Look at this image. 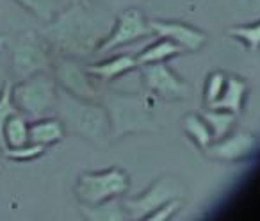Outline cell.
Listing matches in <instances>:
<instances>
[{"label": "cell", "mask_w": 260, "mask_h": 221, "mask_svg": "<svg viewBox=\"0 0 260 221\" xmlns=\"http://www.w3.org/2000/svg\"><path fill=\"white\" fill-rule=\"evenodd\" d=\"M111 29V20L104 13L94 11L82 0H75L61 15L47 23L40 34L50 48L66 57L77 59L94 54Z\"/></svg>", "instance_id": "cell-1"}, {"label": "cell", "mask_w": 260, "mask_h": 221, "mask_svg": "<svg viewBox=\"0 0 260 221\" xmlns=\"http://www.w3.org/2000/svg\"><path fill=\"white\" fill-rule=\"evenodd\" d=\"M55 109H57L62 125L70 129L73 134L91 143H96V145L107 141L111 123H109V114L104 107L75 97L68 91H62V93H57Z\"/></svg>", "instance_id": "cell-2"}, {"label": "cell", "mask_w": 260, "mask_h": 221, "mask_svg": "<svg viewBox=\"0 0 260 221\" xmlns=\"http://www.w3.org/2000/svg\"><path fill=\"white\" fill-rule=\"evenodd\" d=\"M57 87L55 80L48 75V72H40L18 80L11 87L13 102L20 113L27 118L40 120L52 113L57 102Z\"/></svg>", "instance_id": "cell-3"}, {"label": "cell", "mask_w": 260, "mask_h": 221, "mask_svg": "<svg viewBox=\"0 0 260 221\" xmlns=\"http://www.w3.org/2000/svg\"><path fill=\"white\" fill-rule=\"evenodd\" d=\"M9 65L15 80H23L40 72H48L52 66L50 47L43 36L34 30H25L9 43Z\"/></svg>", "instance_id": "cell-4"}, {"label": "cell", "mask_w": 260, "mask_h": 221, "mask_svg": "<svg viewBox=\"0 0 260 221\" xmlns=\"http://www.w3.org/2000/svg\"><path fill=\"white\" fill-rule=\"evenodd\" d=\"M107 114L111 134L114 138L130 134V132H146L155 129L148 104L138 97H126V94L109 97Z\"/></svg>", "instance_id": "cell-5"}, {"label": "cell", "mask_w": 260, "mask_h": 221, "mask_svg": "<svg viewBox=\"0 0 260 221\" xmlns=\"http://www.w3.org/2000/svg\"><path fill=\"white\" fill-rule=\"evenodd\" d=\"M128 191V177L119 168L84 173L75 185V195L84 205L98 207Z\"/></svg>", "instance_id": "cell-6"}, {"label": "cell", "mask_w": 260, "mask_h": 221, "mask_svg": "<svg viewBox=\"0 0 260 221\" xmlns=\"http://www.w3.org/2000/svg\"><path fill=\"white\" fill-rule=\"evenodd\" d=\"M182 193H184V185L180 184L178 178L162 177L148 191L143 193L139 198L126 200L123 203V207L130 212L132 219H148V216L153 210H157L160 205H164L170 200L182 196Z\"/></svg>", "instance_id": "cell-7"}, {"label": "cell", "mask_w": 260, "mask_h": 221, "mask_svg": "<svg viewBox=\"0 0 260 221\" xmlns=\"http://www.w3.org/2000/svg\"><path fill=\"white\" fill-rule=\"evenodd\" d=\"M148 34H152V29H150V23L145 20L143 13L139 9H126L123 15H119L114 29H111L107 38L98 45L94 54H107V52H112L119 47L134 43Z\"/></svg>", "instance_id": "cell-8"}, {"label": "cell", "mask_w": 260, "mask_h": 221, "mask_svg": "<svg viewBox=\"0 0 260 221\" xmlns=\"http://www.w3.org/2000/svg\"><path fill=\"white\" fill-rule=\"evenodd\" d=\"M143 80L152 93L168 100H180L189 97V86L177 77L164 62L143 65Z\"/></svg>", "instance_id": "cell-9"}, {"label": "cell", "mask_w": 260, "mask_h": 221, "mask_svg": "<svg viewBox=\"0 0 260 221\" xmlns=\"http://www.w3.org/2000/svg\"><path fill=\"white\" fill-rule=\"evenodd\" d=\"M55 77L64 87V91L75 94V97L84 98V100H93L96 97V89H94V84H91L87 70L80 68V65L73 57L62 55L61 59H57Z\"/></svg>", "instance_id": "cell-10"}, {"label": "cell", "mask_w": 260, "mask_h": 221, "mask_svg": "<svg viewBox=\"0 0 260 221\" xmlns=\"http://www.w3.org/2000/svg\"><path fill=\"white\" fill-rule=\"evenodd\" d=\"M150 29L153 34H157L159 38L173 41L175 45L182 48V50H200L205 45L207 36L203 33H200L194 27H189L185 23L178 22H150Z\"/></svg>", "instance_id": "cell-11"}, {"label": "cell", "mask_w": 260, "mask_h": 221, "mask_svg": "<svg viewBox=\"0 0 260 221\" xmlns=\"http://www.w3.org/2000/svg\"><path fill=\"white\" fill-rule=\"evenodd\" d=\"M207 155L216 157V159L223 161H237L242 157L249 155L251 152L256 150V138L246 132H239V134L219 139V143L214 146H207Z\"/></svg>", "instance_id": "cell-12"}, {"label": "cell", "mask_w": 260, "mask_h": 221, "mask_svg": "<svg viewBox=\"0 0 260 221\" xmlns=\"http://www.w3.org/2000/svg\"><path fill=\"white\" fill-rule=\"evenodd\" d=\"M64 138V125L57 118H40L29 125V143L50 146Z\"/></svg>", "instance_id": "cell-13"}, {"label": "cell", "mask_w": 260, "mask_h": 221, "mask_svg": "<svg viewBox=\"0 0 260 221\" xmlns=\"http://www.w3.org/2000/svg\"><path fill=\"white\" fill-rule=\"evenodd\" d=\"M138 65V59L134 55H118V57H112L109 61H104L100 65H93L89 66L87 73L100 80H114L118 77L128 73L130 70H134Z\"/></svg>", "instance_id": "cell-14"}, {"label": "cell", "mask_w": 260, "mask_h": 221, "mask_svg": "<svg viewBox=\"0 0 260 221\" xmlns=\"http://www.w3.org/2000/svg\"><path fill=\"white\" fill-rule=\"evenodd\" d=\"M29 125L30 121L27 120L25 114L18 113L11 114L8 121L4 123V131H2V139H4V148H18L29 143Z\"/></svg>", "instance_id": "cell-15"}, {"label": "cell", "mask_w": 260, "mask_h": 221, "mask_svg": "<svg viewBox=\"0 0 260 221\" xmlns=\"http://www.w3.org/2000/svg\"><path fill=\"white\" fill-rule=\"evenodd\" d=\"M23 9L36 16L40 22L50 23L57 15H61L66 8L75 2V0H15Z\"/></svg>", "instance_id": "cell-16"}, {"label": "cell", "mask_w": 260, "mask_h": 221, "mask_svg": "<svg viewBox=\"0 0 260 221\" xmlns=\"http://www.w3.org/2000/svg\"><path fill=\"white\" fill-rule=\"evenodd\" d=\"M246 94V84L241 79H235L230 77L224 84V89L221 93V97L214 102L210 107L212 109H224L228 113L239 114L242 107V100H244Z\"/></svg>", "instance_id": "cell-17"}, {"label": "cell", "mask_w": 260, "mask_h": 221, "mask_svg": "<svg viewBox=\"0 0 260 221\" xmlns=\"http://www.w3.org/2000/svg\"><path fill=\"white\" fill-rule=\"evenodd\" d=\"M182 48L178 45H175L173 41L170 40H162L159 43L152 45V47L145 48L141 54L138 55V65H150V62H164L166 59L175 57L177 54H180Z\"/></svg>", "instance_id": "cell-18"}, {"label": "cell", "mask_w": 260, "mask_h": 221, "mask_svg": "<svg viewBox=\"0 0 260 221\" xmlns=\"http://www.w3.org/2000/svg\"><path fill=\"white\" fill-rule=\"evenodd\" d=\"M203 116H205V121L210 127V131H212V138L216 141L223 139L228 134V131H230L235 121V114L223 111V109H214L210 113H205Z\"/></svg>", "instance_id": "cell-19"}, {"label": "cell", "mask_w": 260, "mask_h": 221, "mask_svg": "<svg viewBox=\"0 0 260 221\" xmlns=\"http://www.w3.org/2000/svg\"><path fill=\"white\" fill-rule=\"evenodd\" d=\"M184 129L203 150H205L207 146L210 145V141L214 139L212 131H210V127L207 125V121L202 120V118H198V116H187L185 118Z\"/></svg>", "instance_id": "cell-20"}, {"label": "cell", "mask_w": 260, "mask_h": 221, "mask_svg": "<svg viewBox=\"0 0 260 221\" xmlns=\"http://www.w3.org/2000/svg\"><path fill=\"white\" fill-rule=\"evenodd\" d=\"M11 87L13 84L6 82L4 89L0 91V148L4 145V139H2V131H4V123L8 121V118L11 114L18 113V109H16L15 102H13V94H11Z\"/></svg>", "instance_id": "cell-21"}, {"label": "cell", "mask_w": 260, "mask_h": 221, "mask_svg": "<svg viewBox=\"0 0 260 221\" xmlns=\"http://www.w3.org/2000/svg\"><path fill=\"white\" fill-rule=\"evenodd\" d=\"M230 34L241 40L249 50H260V22L249 27H234V29H230Z\"/></svg>", "instance_id": "cell-22"}, {"label": "cell", "mask_w": 260, "mask_h": 221, "mask_svg": "<svg viewBox=\"0 0 260 221\" xmlns=\"http://www.w3.org/2000/svg\"><path fill=\"white\" fill-rule=\"evenodd\" d=\"M2 152H4V155L8 157V159L23 163V161H32V159H36V157L43 155L45 146L34 145V143H27V145L18 146V148H4Z\"/></svg>", "instance_id": "cell-23"}, {"label": "cell", "mask_w": 260, "mask_h": 221, "mask_svg": "<svg viewBox=\"0 0 260 221\" xmlns=\"http://www.w3.org/2000/svg\"><path fill=\"white\" fill-rule=\"evenodd\" d=\"M224 84H226V77H224L223 73L217 72L209 77V80H207V89H205L207 104L212 105L214 102L221 97V93H223V89H224Z\"/></svg>", "instance_id": "cell-24"}, {"label": "cell", "mask_w": 260, "mask_h": 221, "mask_svg": "<svg viewBox=\"0 0 260 221\" xmlns=\"http://www.w3.org/2000/svg\"><path fill=\"white\" fill-rule=\"evenodd\" d=\"M177 207H180V200L178 198L170 200V202H166L164 205H160L157 210H153L148 216V219H170L175 210H177Z\"/></svg>", "instance_id": "cell-25"}, {"label": "cell", "mask_w": 260, "mask_h": 221, "mask_svg": "<svg viewBox=\"0 0 260 221\" xmlns=\"http://www.w3.org/2000/svg\"><path fill=\"white\" fill-rule=\"evenodd\" d=\"M6 66H4V62H2V59H0V91L4 89V86H6Z\"/></svg>", "instance_id": "cell-26"}, {"label": "cell", "mask_w": 260, "mask_h": 221, "mask_svg": "<svg viewBox=\"0 0 260 221\" xmlns=\"http://www.w3.org/2000/svg\"><path fill=\"white\" fill-rule=\"evenodd\" d=\"M6 45H8V38H6L4 34H0V52L4 50Z\"/></svg>", "instance_id": "cell-27"}]
</instances>
